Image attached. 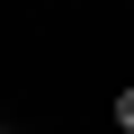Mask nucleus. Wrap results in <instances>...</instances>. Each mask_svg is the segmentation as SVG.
<instances>
[{"label":"nucleus","mask_w":134,"mask_h":134,"mask_svg":"<svg viewBox=\"0 0 134 134\" xmlns=\"http://www.w3.org/2000/svg\"><path fill=\"white\" fill-rule=\"evenodd\" d=\"M107 134H134V81H125V90L107 98Z\"/></svg>","instance_id":"f257e3e1"},{"label":"nucleus","mask_w":134,"mask_h":134,"mask_svg":"<svg viewBox=\"0 0 134 134\" xmlns=\"http://www.w3.org/2000/svg\"><path fill=\"white\" fill-rule=\"evenodd\" d=\"M0 134H18V125H9V116H0Z\"/></svg>","instance_id":"f03ea898"}]
</instances>
